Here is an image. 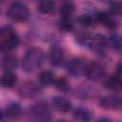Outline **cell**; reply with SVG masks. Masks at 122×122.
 Returning a JSON list of instances; mask_svg holds the SVG:
<instances>
[{"instance_id": "obj_5", "label": "cell", "mask_w": 122, "mask_h": 122, "mask_svg": "<svg viewBox=\"0 0 122 122\" xmlns=\"http://www.w3.org/2000/svg\"><path fill=\"white\" fill-rule=\"evenodd\" d=\"M84 72H85L87 78H89L91 80H97L104 75L105 70L101 64L96 63V62H92L85 68Z\"/></svg>"}, {"instance_id": "obj_2", "label": "cell", "mask_w": 122, "mask_h": 122, "mask_svg": "<svg viewBox=\"0 0 122 122\" xmlns=\"http://www.w3.org/2000/svg\"><path fill=\"white\" fill-rule=\"evenodd\" d=\"M19 39L16 32L10 27H4L0 32V46L2 51H12L17 48Z\"/></svg>"}, {"instance_id": "obj_20", "label": "cell", "mask_w": 122, "mask_h": 122, "mask_svg": "<svg viewBox=\"0 0 122 122\" xmlns=\"http://www.w3.org/2000/svg\"><path fill=\"white\" fill-rule=\"evenodd\" d=\"M118 85H120V79L118 75H112L105 81V87L108 89H115Z\"/></svg>"}, {"instance_id": "obj_10", "label": "cell", "mask_w": 122, "mask_h": 122, "mask_svg": "<svg viewBox=\"0 0 122 122\" xmlns=\"http://www.w3.org/2000/svg\"><path fill=\"white\" fill-rule=\"evenodd\" d=\"M22 113V109L18 104H10L5 110V114L10 119L18 118Z\"/></svg>"}, {"instance_id": "obj_4", "label": "cell", "mask_w": 122, "mask_h": 122, "mask_svg": "<svg viewBox=\"0 0 122 122\" xmlns=\"http://www.w3.org/2000/svg\"><path fill=\"white\" fill-rule=\"evenodd\" d=\"M31 113L36 120L40 121H48L51 117V110L49 106L44 102L35 103L31 107Z\"/></svg>"}, {"instance_id": "obj_19", "label": "cell", "mask_w": 122, "mask_h": 122, "mask_svg": "<svg viewBox=\"0 0 122 122\" xmlns=\"http://www.w3.org/2000/svg\"><path fill=\"white\" fill-rule=\"evenodd\" d=\"M109 45L113 50H120L122 49V37L119 35H112L109 38Z\"/></svg>"}, {"instance_id": "obj_14", "label": "cell", "mask_w": 122, "mask_h": 122, "mask_svg": "<svg viewBox=\"0 0 122 122\" xmlns=\"http://www.w3.org/2000/svg\"><path fill=\"white\" fill-rule=\"evenodd\" d=\"M39 80L43 86L49 87L54 83V74L50 71H44L40 73Z\"/></svg>"}, {"instance_id": "obj_26", "label": "cell", "mask_w": 122, "mask_h": 122, "mask_svg": "<svg viewBox=\"0 0 122 122\" xmlns=\"http://www.w3.org/2000/svg\"><path fill=\"white\" fill-rule=\"evenodd\" d=\"M120 86H121V87H122V79H121V80H120Z\"/></svg>"}, {"instance_id": "obj_25", "label": "cell", "mask_w": 122, "mask_h": 122, "mask_svg": "<svg viewBox=\"0 0 122 122\" xmlns=\"http://www.w3.org/2000/svg\"><path fill=\"white\" fill-rule=\"evenodd\" d=\"M117 73H118V75L122 76V64L118 65V67H117Z\"/></svg>"}, {"instance_id": "obj_23", "label": "cell", "mask_w": 122, "mask_h": 122, "mask_svg": "<svg viewBox=\"0 0 122 122\" xmlns=\"http://www.w3.org/2000/svg\"><path fill=\"white\" fill-rule=\"evenodd\" d=\"M55 87H56L59 91H61V92H66V91L69 89V82H68V80H67L66 78L61 77V78H59V79L56 80V82H55Z\"/></svg>"}, {"instance_id": "obj_13", "label": "cell", "mask_w": 122, "mask_h": 122, "mask_svg": "<svg viewBox=\"0 0 122 122\" xmlns=\"http://www.w3.org/2000/svg\"><path fill=\"white\" fill-rule=\"evenodd\" d=\"M54 2L52 0H40L38 4V10L45 14L51 13L54 10Z\"/></svg>"}, {"instance_id": "obj_18", "label": "cell", "mask_w": 122, "mask_h": 122, "mask_svg": "<svg viewBox=\"0 0 122 122\" xmlns=\"http://www.w3.org/2000/svg\"><path fill=\"white\" fill-rule=\"evenodd\" d=\"M58 27L63 32H69L73 30V24L70 20V18H62V20L58 24Z\"/></svg>"}, {"instance_id": "obj_12", "label": "cell", "mask_w": 122, "mask_h": 122, "mask_svg": "<svg viewBox=\"0 0 122 122\" xmlns=\"http://www.w3.org/2000/svg\"><path fill=\"white\" fill-rule=\"evenodd\" d=\"M16 75L11 72V71H6L3 76H2V79H1V83H2V86L5 87V88H11L15 85L16 83Z\"/></svg>"}, {"instance_id": "obj_24", "label": "cell", "mask_w": 122, "mask_h": 122, "mask_svg": "<svg viewBox=\"0 0 122 122\" xmlns=\"http://www.w3.org/2000/svg\"><path fill=\"white\" fill-rule=\"evenodd\" d=\"M111 11L112 14H119L122 12V4L120 2L114 1L111 4Z\"/></svg>"}, {"instance_id": "obj_21", "label": "cell", "mask_w": 122, "mask_h": 122, "mask_svg": "<svg viewBox=\"0 0 122 122\" xmlns=\"http://www.w3.org/2000/svg\"><path fill=\"white\" fill-rule=\"evenodd\" d=\"M36 88L35 86L32 84V83H29L28 85H25L24 87H22V95L25 96V97H28V96H32L35 92H36Z\"/></svg>"}, {"instance_id": "obj_27", "label": "cell", "mask_w": 122, "mask_h": 122, "mask_svg": "<svg viewBox=\"0 0 122 122\" xmlns=\"http://www.w3.org/2000/svg\"><path fill=\"white\" fill-rule=\"evenodd\" d=\"M4 1H5V0H1V2H4Z\"/></svg>"}, {"instance_id": "obj_1", "label": "cell", "mask_w": 122, "mask_h": 122, "mask_svg": "<svg viewBox=\"0 0 122 122\" xmlns=\"http://www.w3.org/2000/svg\"><path fill=\"white\" fill-rule=\"evenodd\" d=\"M44 59H45V54L42 50L38 48L30 49V51H27L23 59V62H22L23 70L26 72L34 71L42 66Z\"/></svg>"}, {"instance_id": "obj_15", "label": "cell", "mask_w": 122, "mask_h": 122, "mask_svg": "<svg viewBox=\"0 0 122 122\" xmlns=\"http://www.w3.org/2000/svg\"><path fill=\"white\" fill-rule=\"evenodd\" d=\"M105 44H106V40H105V38L101 34H95V35L92 36L90 45L94 50H97V51L101 50L102 48H104Z\"/></svg>"}, {"instance_id": "obj_17", "label": "cell", "mask_w": 122, "mask_h": 122, "mask_svg": "<svg viewBox=\"0 0 122 122\" xmlns=\"http://www.w3.org/2000/svg\"><path fill=\"white\" fill-rule=\"evenodd\" d=\"M73 114H74V117H75V118H77V119H79V120H84V121H88V120H90L91 117H92L91 112H90L87 109L81 108V107L77 108V109L74 111Z\"/></svg>"}, {"instance_id": "obj_9", "label": "cell", "mask_w": 122, "mask_h": 122, "mask_svg": "<svg viewBox=\"0 0 122 122\" xmlns=\"http://www.w3.org/2000/svg\"><path fill=\"white\" fill-rule=\"evenodd\" d=\"M2 67L6 71H11L17 67V58L12 54H7L2 61Z\"/></svg>"}, {"instance_id": "obj_8", "label": "cell", "mask_w": 122, "mask_h": 122, "mask_svg": "<svg viewBox=\"0 0 122 122\" xmlns=\"http://www.w3.org/2000/svg\"><path fill=\"white\" fill-rule=\"evenodd\" d=\"M53 106L55 107L56 110L62 112H67L71 111V103L69 99L63 96H55L52 99Z\"/></svg>"}, {"instance_id": "obj_6", "label": "cell", "mask_w": 122, "mask_h": 122, "mask_svg": "<svg viewBox=\"0 0 122 122\" xmlns=\"http://www.w3.org/2000/svg\"><path fill=\"white\" fill-rule=\"evenodd\" d=\"M49 60L53 66H60L64 61V51L58 46H52L49 51Z\"/></svg>"}, {"instance_id": "obj_7", "label": "cell", "mask_w": 122, "mask_h": 122, "mask_svg": "<svg viewBox=\"0 0 122 122\" xmlns=\"http://www.w3.org/2000/svg\"><path fill=\"white\" fill-rule=\"evenodd\" d=\"M83 62L78 58H72L67 63V71L74 76H78L80 73H82L85 71Z\"/></svg>"}, {"instance_id": "obj_16", "label": "cell", "mask_w": 122, "mask_h": 122, "mask_svg": "<svg viewBox=\"0 0 122 122\" xmlns=\"http://www.w3.org/2000/svg\"><path fill=\"white\" fill-rule=\"evenodd\" d=\"M74 11V7L71 3H65L61 6L59 13L62 18H70Z\"/></svg>"}, {"instance_id": "obj_3", "label": "cell", "mask_w": 122, "mask_h": 122, "mask_svg": "<svg viewBox=\"0 0 122 122\" xmlns=\"http://www.w3.org/2000/svg\"><path fill=\"white\" fill-rule=\"evenodd\" d=\"M8 15L14 22H25L28 20L30 12L28 7L24 3L16 1L10 5Z\"/></svg>"}, {"instance_id": "obj_11", "label": "cell", "mask_w": 122, "mask_h": 122, "mask_svg": "<svg viewBox=\"0 0 122 122\" xmlns=\"http://www.w3.org/2000/svg\"><path fill=\"white\" fill-rule=\"evenodd\" d=\"M95 21L97 23H99L100 25H103V26L114 27V23L112 20L111 16L107 12H104V11H100V12H97L96 13V15H95Z\"/></svg>"}, {"instance_id": "obj_22", "label": "cell", "mask_w": 122, "mask_h": 122, "mask_svg": "<svg viewBox=\"0 0 122 122\" xmlns=\"http://www.w3.org/2000/svg\"><path fill=\"white\" fill-rule=\"evenodd\" d=\"M78 22L80 23V25L84 26V27H92L94 25V22H95V19H93L92 16L90 15H87V14H84L82 16H80L78 18Z\"/></svg>"}]
</instances>
